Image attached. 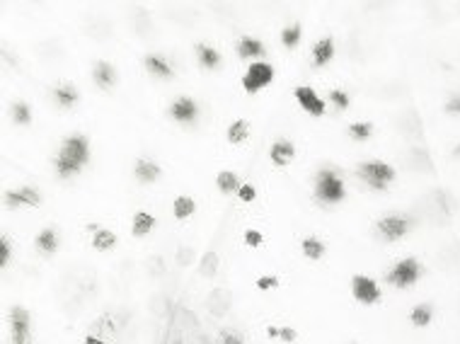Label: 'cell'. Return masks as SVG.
Returning a JSON list of instances; mask_svg holds the SVG:
<instances>
[{"label": "cell", "mask_w": 460, "mask_h": 344, "mask_svg": "<svg viewBox=\"0 0 460 344\" xmlns=\"http://www.w3.org/2000/svg\"><path fill=\"white\" fill-rule=\"evenodd\" d=\"M313 199L320 206H337L347 199V184H344L342 175L337 170L322 167L315 175L313 182Z\"/></svg>", "instance_id": "2"}, {"label": "cell", "mask_w": 460, "mask_h": 344, "mask_svg": "<svg viewBox=\"0 0 460 344\" xmlns=\"http://www.w3.org/2000/svg\"><path fill=\"white\" fill-rule=\"evenodd\" d=\"M41 192L36 187H17L6 189L3 194V204L8 211H20V208H39L41 206Z\"/></svg>", "instance_id": "8"}, {"label": "cell", "mask_w": 460, "mask_h": 344, "mask_svg": "<svg viewBox=\"0 0 460 344\" xmlns=\"http://www.w3.org/2000/svg\"><path fill=\"white\" fill-rule=\"evenodd\" d=\"M267 334H269V337H274V339H276V337L283 339V342H289V344L298 339V332H296L294 327H274V325H272V327H267Z\"/></svg>", "instance_id": "32"}, {"label": "cell", "mask_w": 460, "mask_h": 344, "mask_svg": "<svg viewBox=\"0 0 460 344\" xmlns=\"http://www.w3.org/2000/svg\"><path fill=\"white\" fill-rule=\"evenodd\" d=\"M194 213H197V199L189 197V194L175 197V202H172V216L177 218V221H189Z\"/></svg>", "instance_id": "23"}, {"label": "cell", "mask_w": 460, "mask_h": 344, "mask_svg": "<svg viewBox=\"0 0 460 344\" xmlns=\"http://www.w3.org/2000/svg\"><path fill=\"white\" fill-rule=\"evenodd\" d=\"M235 54H238V58H243V61H264V56H267V44H264L262 39H257V36H240L238 41H235Z\"/></svg>", "instance_id": "12"}, {"label": "cell", "mask_w": 460, "mask_h": 344, "mask_svg": "<svg viewBox=\"0 0 460 344\" xmlns=\"http://www.w3.org/2000/svg\"><path fill=\"white\" fill-rule=\"evenodd\" d=\"M300 252H303V257L310 259V262H320V259L327 255V245H325V240L315 238V235H308V238H303V243H300Z\"/></svg>", "instance_id": "25"}, {"label": "cell", "mask_w": 460, "mask_h": 344, "mask_svg": "<svg viewBox=\"0 0 460 344\" xmlns=\"http://www.w3.org/2000/svg\"><path fill=\"white\" fill-rule=\"evenodd\" d=\"M250 133H252V124H250L248 119H235V122L228 127L226 138L230 146H240V143L248 141Z\"/></svg>", "instance_id": "24"}, {"label": "cell", "mask_w": 460, "mask_h": 344, "mask_svg": "<svg viewBox=\"0 0 460 344\" xmlns=\"http://www.w3.org/2000/svg\"><path fill=\"white\" fill-rule=\"evenodd\" d=\"M133 178L141 184H155L162 178V167L153 158H138L133 162Z\"/></svg>", "instance_id": "16"}, {"label": "cell", "mask_w": 460, "mask_h": 344, "mask_svg": "<svg viewBox=\"0 0 460 344\" xmlns=\"http://www.w3.org/2000/svg\"><path fill=\"white\" fill-rule=\"evenodd\" d=\"M54 102L61 109H73V107L80 102V90H78L73 83H58L54 87Z\"/></svg>", "instance_id": "20"}, {"label": "cell", "mask_w": 460, "mask_h": 344, "mask_svg": "<svg viewBox=\"0 0 460 344\" xmlns=\"http://www.w3.org/2000/svg\"><path fill=\"white\" fill-rule=\"evenodd\" d=\"M347 136L351 138V141L356 143H364L369 141L371 136H373V124L371 122H354L347 127Z\"/></svg>", "instance_id": "30"}, {"label": "cell", "mask_w": 460, "mask_h": 344, "mask_svg": "<svg viewBox=\"0 0 460 344\" xmlns=\"http://www.w3.org/2000/svg\"><path fill=\"white\" fill-rule=\"evenodd\" d=\"M143 68L157 80H172L175 78V68L162 54H146L143 56Z\"/></svg>", "instance_id": "15"}, {"label": "cell", "mask_w": 460, "mask_h": 344, "mask_svg": "<svg viewBox=\"0 0 460 344\" xmlns=\"http://www.w3.org/2000/svg\"><path fill=\"white\" fill-rule=\"evenodd\" d=\"M431 320H434V305H431V303H419V305H415V308H412L410 323L415 325V327H421V330L429 327Z\"/></svg>", "instance_id": "29"}, {"label": "cell", "mask_w": 460, "mask_h": 344, "mask_svg": "<svg viewBox=\"0 0 460 344\" xmlns=\"http://www.w3.org/2000/svg\"><path fill=\"white\" fill-rule=\"evenodd\" d=\"M274 78H276V71L269 61H254L248 66V71L240 78V85L248 95H257L259 90H264L267 85H272Z\"/></svg>", "instance_id": "5"}, {"label": "cell", "mask_w": 460, "mask_h": 344, "mask_svg": "<svg viewBox=\"0 0 460 344\" xmlns=\"http://www.w3.org/2000/svg\"><path fill=\"white\" fill-rule=\"evenodd\" d=\"M351 296H354V301L361 305H375L383 299V291H380L378 281H375L373 277L354 274V277H351Z\"/></svg>", "instance_id": "7"}, {"label": "cell", "mask_w": 460, "mask_h": 344, "mask_svg": "<svg viewBox=\"0 0 460 344\" xmlns=\"http://www.w3.org/2000/svg\"><path fill=\"white\" fill-rule=\"evenodd\" d=\"M157 221L151 211H136L131 216V235L133 238H146L155 230Z\"/></svg>", "instance_id": "21"}, {"label": "cell", "mask_w": 460, "mask_h": 344, "mask_svg": "<svg viewBox=\"0 0 460 344\" xmlns=\"http://www.w3.org/2000/svg\"><path fill=\"white\" fill-rule=\"evenodd\" d=\"M92 248L97 250V252H107V250H114L119 243L117 233L114 230H109V228H92V238H90Z\"/></svg>", "instance_id": "22"}, {"label": "cell", "mask_w": 460, "mask_h": 344, "mask_svg": "<svg viewBox=\"0 0 460 344\" xmlns=\"http://www.w3.org/2000/svg\"><path fill=\"white\" fill-rule=\"evenodd\" d=\"M10 334L12 344H32V315L22 305L10 308Z\"/></svg>", "instance_id": "10"}, {"label": "cell", "mask_w": 460, "mask_h": 344, "mask_svg": "<svg viewBox=\"0 0 460 344\" xmlns=\"http://www.w3.org/2000/svg\"><path fill=\"white\" fill-rule=\"evenodd\" d=\"M194 54H197V63L204 68V71H218L223 66V56L221 51L213 44H206V41H199L194 46Z\"/></svg>", "instance_id": "17"}, {"label": "cell", "mask_w": 460, "mask_h": 344, "mask_svg": "<svg viewBox=\"0 0 460 344\" xmlns=\"http://www.w3.org/2000/svg\"><path fill=\"white\" fill-rule=\"evenodd\" d=\"M269 160L274 167H289L296 160V146L289 138H276L269 146Z\"/></svg>", "instance_id": "14"}, {"label": "cell", "mask_w": 460, "mask_h": 344, "mask_svg": "<svg viewBox=\"0 0 460 344\" xmlns=\"http://www.w3.org/2000/svg\"><path fill=\"white\" fill-rule=\"evenodd\" d=\"M327 102L334 107L337 111H347L351 107V97L347 90H342V87H332V90L327 92Z\"/></svg>", "instance_id": "31"}, {"label": "cell", "mask_w": 460, "mask_h": 344, "mask_svg": "<svg viewBox=\"0 0 460 344\" xmlns=\"http://www.w3.org/2000/svg\"><path fill=\"white\" fill-rule=\"evenodd\" d=\"M415 226V218L412 216H399V213H393V216H383L375 221V230L378 235L385 240V243H395V240H402Z\"/></svg>", "instance_id": "6"}, {"label": "cell", "mask_w": 460, "mask_h": 344, "mask_svg": "<svg viewBox=\"0 0 460 344\" xmlns=\"http://www.w3.org/2000/svg\"><path fill=\"white\" fill-rule=\"evenodd\" d=\"M92 80H95V85L100 87V90L109 92L117 87V80H119V71L114 63L109 61H97L95 66H92Z\"/></svg>", "instance_id": "13"}, {"label": "cell", "mask_w": 460, "mask_h": 344, "mask_svg": "<svg viewBox=\"0 0 460 344\" xmlns=\"http://www.w3.org/2000/svg\"><path fill=\"white\" fill-rule=\"evenodd\" d=\"M83 344H109V342H105V339L97 337V334H87V337L83 339Z\"/></svg>", "instance_id": "39"}, {"label": "cell", "mask_w": 460, "mask_h": 344, "mask_svg": "<svg viewBox=\"0 0 460 344\" xmlns=\"http://www.w3.org/2000/svg\"><path fill=\"white\" fill-rule=\"evenodd\" d=\"M421 279V264L417 257H405L390 267V272L385 274V283H390L393 289H410Z\"/></svg>", "instance_id": "4"}, {"label": "cell", "mask_w": 460, "mask_h": 344, "mask_svg": "<svg viewBox=\"0 0 460 344\" xmlns=\"http://www.w3.org/2000/svg\"><path fill=\"white\" fill-rule=\"evenodd\" d=\"M443 109L450 117H460V92H455V95H450L448 100H446Z\"/></svg>", "instance_id": "37"}, {"label": "cell", "mask_w": 460, "mask_h": 344, "mask_svg": "<svg viewBox=\"0 0 460 344\" xmlns=\"http://www.w3.org/2000/svg\"><path fill=\"white\" fill-rule=\"evenodd\" d=\"M300 39H303V25L300 22H291V25H286L281 30V34H278V41H281L283 49H296V46L300 44Z\"/></svg>", "instance_id": "28"}, {"label": "cell", "mask_w": 460, "mask_h": 344, "mask_svg": "<svg viewBox=\"0 0 460 344\" xmlns=\"http://www.w3.org/2000/svg\"><path fill=\"white\" fill-rule=\"evenodd\" d=\"M90 162V138L85 133H71L61 141V148L54 158V170L61 180L80 175Z\"/></svg>", "instance_id": "1"}, {"label": "cell", "mask_w": 460, "mask_h": 344, "mask_svg": "<svg viewBox=\"0 0 460 344\" xmlns=\"http://www.w3.org/2000/svg\"><path fill=\"white\" fill-rule=\"evenodd\" d=\"M172 122L184 124V127H194L199 119V102L189 95H179L177 100H172V105L167 107Z\"/></svg>", "instance_id": "9"}, {"label": "cell", "mask_w": 460, "mask_h": 344, "mask_svg": "<svg viewBox=\"0 0 460 344\" xmlns=\"http://www.w3.org/2000/svg\"><path fill=\"white\" fill-rule=\"evenodd\" d=\"M356 178H359L366 187L373 189V192H385V189L395 182L397 172H395V167L390 165V162L366 160L361 162V165H356Z\"/></svg>", "instance_id": "3"}, {"label": "cell", "mask_w": 460, "mask_h": 344, "mask_svg": "<svg viewBox=\"0 0 460 344\" xmlns=\"http://www.w3.org/2000/svg\"><path fill=\"white\" fill-rule=\"evenodd\" d=\"M238 199L245 204H252L254 199H257V187L250 182H243V187H240V192H238Z\"/></svg>", "instance_id": "36"}, {"label": "cell", "mask_w": 460, "mask_h": 344, "mask_svg": "<svg viewBox=\"0 0 460 344\" xmlns=\"http://www.w3.org/2000/svg\"><path fill=\"white\" fill-rule=\"evenodd\" d=\"M254 286H257L259 291H274L281 286V279L274 277V274H267V277H259L257 281H254Z\"/></svg>", "instance_id": "34"}, {"label": "cell", "mask_w": 460, "mask_h": 344, "mask_svg": "<svg viewBox=\"0 0 460 344\" xmlns=\"http://www.w3.org/2000/svg\"><path fill=\"white\" fill-rule=\"evenodd\" d=\"M455 155L460 158V143H458V146H455Z\"/></svg>", "instance_id": "40"}, {"label": "cell", "mask_w": 460, "mask_h": 344, "mask_svg": "<svg viewBox=\"0 0 460 344\" xmlns=\"http://www.w3.org/2000/svg\"><path fill=\"white\" fill-rule=\"evenodd\" d=\"M243 240H245V245H248L250 250H257V248H262V245H264V235L259 233V230H254V228H248V230H245Z\"/></svg>", "instance_id": "33"}, {"label": "cell", "mask_w": 460, "mask_h": 344, "mask_svg": "<svg viewBox=\"0 0 460 344\" xmlns=\"http://www.w3.org/2000/svg\"><path fill=\"white\" fill-rule=\"evenodd\" d=\"M10 122L15 127H30L34 122V114H32V107L25 100H15L10 105Z\"/></svg>", "instance_id": "27"}, {"label": "cell", "mask_w": 460, "mask_h": 344, "mask_svg": "<svg viewBox=\"0 0 460 344\" xmlns=\"http://www.w3.org/2000/svg\"><path fill=\"white\" fill-rule=\"evenodd\" d=\"M216 344H245V339L238 330H223V332L218 334Z\"/></svg>", "instance_id": "35"}, {"label": "cell", "mask_w": 460, "mask_h": 344, "mask_svg": "<svg viewBox=\"0 0 460 344\" xmlns=\"http://www.w3.org/2000/svg\"><path fill=\"white\" fill-rule=\"evenodd\" d=\"M240 187H243V182H240L238 172H233V170H221L216 175V189L221 194H238Z\"/></svg>", "instance_id": "26"}, {"label": "cell", "mask_w": 460, "mask_h": 344, "mask_svg": "<svg viewBox=\"0 0 460 344\" xmlns=\"http://www.w3.org/2000/svg\"><path fill=\"white\" fill-rule=\"evenodd\" d=\"M34 248L39 250L44 257H51V255H56V252H58V248H61L58 230H56V228H41L39 235L34 238Z\"/></svg>", "instance_id": "18"}, {"label": "cell", "mask_w": 460, "mask_h": 344, "mask_svg": "<svg viewBox=\"0 0 460 344\" xmlns=\"http://www.w3.org/2000/svg\"><path fill=\"white\" fill-rule=\"evenodd\" d=\"M294 97L296 102H298V107L305 111V114H310V117H325V109H327V102L322 100V97L318 95V90L310 85H298L294 90Z\"/></svg>", "instance_id": "11"}, {"label": "cell", "mask_w": 460, "mask_h": 344, "mask_svg": "<svg viewBox=\"0 0 460 344\" xmlns=\"http://www.w3.org/2000/svg\"><path fill=\"white\" fill-rule=\"evenodd\" d=\"M334 39L332 36H322V39H318L313 44V66L315 68H325V66H329L332 63V58H334Z\"/></svg>", "instance_id": "19"}, {"label": "cell", "mask_w": 460, "mask_h": 344, "mask_svg": "<svg viewBox=\"0 0 460 344\" xmlns=\"http://www.w3.org/2000/svg\"><path fill=\"white\" fill-rule=\"evenodd\" d=\"M8 259H10V240H8V235H3L0 238V267H6Z\"/></svg>", "instance_id": "38"}]
</instances>
